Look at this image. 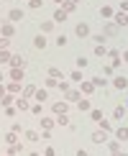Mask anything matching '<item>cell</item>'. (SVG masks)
<instances>
[{"label":"cell","mask_w":128,"mask_h":156,"mask_svg":"<svg viewBox=\"0 0 128 156\" xmlns=\"http://www.w3.org/2000/svg\"><path fill=\"white\" fill-rule=\"evenodd\" d=\"M41 126H44V128H46V131H49V128L54 126V120H51V118H41Z\"/></svg>","instance_id":"cell-28"},{"label":"cell","mask_w":128,"mask_h":156,"mask_svg":"<svg viewBox=\"0 0 128 156\" xmlns=\"http://www.w3.org/2000/svg\"><path fill=\"white\" fill-rule=\"evenodd\" d=\"M123 115H126V108H120V105H118V108L113 110V118H115V120H120Z\"/></svg>","instance_id":"cell-15"},{"label":"cell","mask_w":128,"mask_h":156,"mask_svg":"<svg viewBox=\"0 0 128 156\" xmlns=\"http://www.w3.org/2000/svg\"><path fill=\"white\" fill-rule=\"evenodd\" d=\"M72 3H80V0H72Z\"/></svg>","instance_id":"cell-44"},{"label":"cell","mask_w":128,"mask_h":156,"mask_svg":"<svg viewBox=\"0 0 128 156\" xmlns=\"http://www.w3.org/2000/svg\"><path fill=\"white\" fill-rule=\"evenodd\" d=\"M113 156H126V154H123V151H118V154H113Z\"/></svg>","instance_id":"cell-42"},{"label":"cell","mask_w":128,"mask_h":156,"mask_svg":"<svg viewBox=\"0 0 128 156\" xmlns=\"http://www.w3.org/2000/svg\"><path fill=\"white\" fill-rule=\"evenodd\" d=\"M54 113H59V115H67V102H54Z\"/></svg>","instance_id":"cell-8"},{"label":"cell","mask_w":128,"mask_h":156,"mask_svg":"<svg viewBox=\"0 0 128 156\" xmlns=\"http://www.w3.org/2000/svg\"><path fill=\"white\" fill-rule=\"evenodd\" d=\"M77 156H87V151H77Z\"/></svg>","instance_id":"cell-40"},{"label":"cell","mask_w":128,"mask_h":156,"mask_svg":"<svg viewBox=\"0 0 128 156\" xmlns=\"http://www.w3.org/2000/svg\"><path fill=\"white\" fill-rule=\"evenodd\" d=\"M100 16H102V18H110V16H113V8H108V5H105V8L100 10Z\"/></svg>","instance_id":"cell-25"},{"label":"cell","mask_w":128,"mask_h":156,"mask_svg":"<svg viewBox=\"0 0 128 156\" xmlns=\"http://www.w3.org/2000/svg\"><path fill=\"white\" fill-rule=\"evenodd\" d=\"M0 34H3V36H13V23L10 21L3 23V26H0Z\"/></svg>","instance_id":"cell-7"},{"label":"cell","mask_w":128,"mask_h":156,"mask_svg":"<svg viewBox=\"0 0 128 156\" xmlns=\"http://www.w3.org/2000/svg\"><path fill=\"white\" fill-rule=\"evenodd\" d=\"M115 138H118V141H128V128H126V126H120L118 131H115Z\"/></svg>","instance_id":"cell-6"},{"label":"cell","mask_w":128,"mask_h":156,"mask_svg":"<svg viewBox=\"0 0 128 156\" xmlns=\"http://www.w3.org/2000/svg\"><path fill=\"white\" fill-rule=\"evenodd\" d=\"M90 113H92V120H95V123L102 120V113H100V110H90Z\"/></svg>","instance_id":"cell-24"},{"label":"cell","mask_w":128,"mask_h":156,"mask_svg":"<svg viewBox=\"0 0 128 156\" xmlns=\"http://www.w3.org/2000/svg\"><path fill=\"white\" fill-rule=\"evenodd\" d=\"M77 105H80V110H92V108H90V100H80Z\"/></svg>","instance_id":"cell-29"},{"label":"cell","mask_w":128,"mask_h":156,"mask_svg":"<svg viewBox=\"0 0 128 156\" xmlns=\"http://www.w3.org/2000/svg\"><path fill=\"white\" fill-rule=\"evenodd\" d=\"M64 95H67L69 102H80L82 100V92H77V90H69V92H64Z\"/></svg>","instance_id":"cell-5"},{"label":"cell","mask_w":128,"mask_h":156,"mask_svg":"<svg viewBox=\"0 0 128 156\" xmlns=\"http://www.w3.org/2000/svg\"><path fill=\"white\" fill-rule=\"evenodd\" d=\"M123 62H128V51H126V54H123Z\"/></svg>","instance_id":"cell-41"},{"label":"cell","mask_w":128,"mask_h":156,"mask_svg":"<svg viewBox=\"0 0 128 156\" xmlns=\"http://www.w3.org/2000/svg\"><path fill=\"white\" fill-rule=\"evenodd\" d=\"M10 77H13L16 82H21V80H23V69H10Z\"/></svg>","instance_id":"cell-14"},{"label":"cell","mask_w":128,"mask_h":156,"mask_svg":"<svg viewBox=\"0 0 128 156\" xmlns=\"http://www.w3.org/2000/svg\"><path fill=\"white\" fill-rule=\"evenodd\" d=\"M34 92H36V87H31V84L23 90V95H26V97H34Z\"/></svg>","instance_id":"cell-31"},{"label":"cell","mask_w":128,"mask_h":156,"mask_svg":"<svg viewBox=\"0 0 128 156\" xmlns=\"http://www.w3.org/2000/svg\"><path fill=\"white\" fill-rule=\"evenodd\" d=\"M92 90H95V84H92V82H82V92H87V95H90Z\"/></svg>","instance_id":"cell-20"},{"label":"cell","mask_w":128,"mask_h":156,"mask_svg":"<svg viewBox=\"0 0 128 156\" xmlns=\"http://www.w3.org/2000/svg\"><path fill=\"white\" fill-rule=\"evenodd\" d=\"M3 97H5V90H3V84H0V100H3Z\"/></svg>","instance_id":"cell-39"},{"label":"cell","mask_w":128,"mask_h":156,"mask_svg":"<svg viewBox=\"0 0 128 156\" xmlns=\"http://www.w3.org/2000/svg\"><path fill=\"white\" fill-rule=\"evenodd\" d=\"M56 123H59V126H69V118H67V115H59V118H56Z\"/></svg>","instance_id":"cell-32"},{"label":"cell","mask_w":128,"mask_h":156,"mask_svg":"<svg viewBox=\"0 0 128 156\" xmlns=\"http://www.w3.org/2000/svg\"><path fill=\"white\" fill-rule=\"evenodd\" d=\"M77 36H80V38H85V36H90V28H87V23H77Z\"/></svg>","instance_id":"cell-3"},{"label":"cell","mask_w":128,"mask_h":156,"mask_svg":"<svg viewBox=\"0 0 128 156\" xmlns=\"http://www.w3.org/2000/svg\"><path fill=\"white\" fill-rule=\"evenodd\" d=\"M92 84H95V87H105V84H108V80H102V77H95V80H92Z\"/></svg>","instance_id":"cell-22"},{"label":"cell","mask_w":128,"mask_h":156,"mask_svg":"<svg viewBox=\"0 0 128 156\" xmlns=\"http://www.w3.org/2000/svg\"><path fill=\"white\" fill-rule=\"evenodd\" d=\"M54 21H56V23H62V21H67V13H64V10L59 8V10L54 13Z\"/></svg>","instance_id":"cell-13"},{"label":"cell","mask_w":128,"mask_h":156,"mask_svg":"<svg viewBox=\"0 0 128 156\" xmlns=\"http://www.w3.org/2000/svg\"><path fill=\"white\" fill-rule=\"evenodd\" d=\"M0 80H3V74H0Z\"/></svg>","instance_id":"cell-45"},{"label":"cell","mask_w":128,"mask_h":156,"mask_svg":"<svg viewBox=\"0 0 128 156\" xmlns=\"http://www.w3.org/2000/svg\"><path fill=\"white\" fill-rule=\"evenodd\" d=\"M16 141H18V138H16V133H13V131H10L8 136H5V144H8V146H13V144H16Z\"/></svg>","instance_id":"cell-21"},{"label":"cell","mask_w":128,"mask_h":156,"mask_svg":"<svg viewBox=\"0 0 128 156\" xmlns=\"http://www.w3.org/2000/svg\"><path fill=\"white\" fill-rule=\"evenodd\" d=\"M5 62H10V54L8 51H0V64H5Z\"/></svg>","instance_id":"cell-30"},{"label":"cell","mask_w":128,"mask_h":156,"mask_svg":"<svg viewBox=\"0 0 128 156\" xmlns=\"http://www.w3.org/2000/svg\"><path fill=\"white\" fill-rule=\"evenodd\" d=\"M118 3H123V0H118Z\"/></svg>","instance_id":"cell-46"},{"label":"cell","mask_w":128,"mask_h":156,"mask_svg":"<svg viewBox=\"0 0 128 156\" xmlns=\"http://www.w3.org/2000/svg\"><path fill=\"white\" fill-rule=\"evenodd\" d=\"M54 3H59V5H62V3H64V0H54Z\"/></svg>","instance_id":"cell-43"},{"label":"cell","mask_w":128,"mask_h":156,"mask_svg":"<svg viewBox=\"0 0 128 156\" xmlns=\"http://www.w3.org/2000/svg\"><path fill=\"white\" fill-rule=\"evenodd\" d=\"M5 46H8V38H0V51H3Z\"/></svg>","instance_id":"cell-37"},{"label":"cell","mask_w":128,"mask_h":156,"mask_svg":"<svg viewBox=\"0 0 128 156\" xmlns=\"http://www.w3.org/2000/svg\"><path fill=\"white\" fill-rule=\"evenodd\" d=\"M34 97H36L38 102H44V100H46V90H36V92H34Z\"/></svg>","instance_id":"cell-17"},{"label":"cell","mask_w":128,"mask_h":156,"mask_svg":"<svg viewBox=\"0 0 128 156\" xmlns=\"http://www.w3.org/2000/svg\"><path fill=\"white\" fill-rule=\"evenodd\" d=\"M0 102H3L5 108H10V102H13V97H10V95H5V97H3V100H0Z\"/></svg>","instance_id":"cell-33"},{"label":"cell","mask_w":128,"mask_h":156,"mask_svg":"<svg viewBox=\"0 0 128 156\" xmlns=\"http://www.w3.org/2000/svg\"><path fill=\"white\" fill-rule=\"evenodd\" d=\"M16 108H18V110H31V108H28V102H26L23 97H21V100H16Z\"/></svg>","instance_id":"cell-19"},{"label":"cell","mask_w":128,"mask_h":156,"mask_svg":"<svg viewBox=\"0 0 128 156\" xmlns=\"http://www.w3.org/2000/svg\"><path fill=\"white\" fill-rule=\"evenodd\" d=\"M34 46H36V49H44V46H46V38H41V36H38L36 41H34Z\"/></svg>","instance_id":"cell-23"},{"label":"cell","mask_w":128,"mask_h":156,"mask_svg":"<svg viewBox=\"0 0 128 156\" xmlns=\"http://www.w3.org/2000/svg\"><path fill=\"white\" fill-rule=\"evenodd\" d=\"M100 128H102V131H110V123H108L105 118H102V120H100Z\"/></svg>","instance_id":"cell-35"},{"label":"cell","mask_w":128,"mask_h":156,"mask_svg":"<svg viewBox=\"0 0 128 156\" xmlns=\"http://www.w3.org/2000/svg\"><path fill=\"white\" fill-rule=\"evenodd\" d=\"M113 84H115L118 90H126V87H128V80H126V77H118V80H115Z\"/></svg>","instance_id":"cell-11"},{"label":"cell","mask_w":128,"mask_h":156,"mask_svg":"<svg viewBox=\"0 0 128 156\" xmlns=\"http://www.w3.org/2000/svg\"><path fill=\"white\" fill-rule=\"evenodd\" d=\"M49 77H54V80H59V77H62V80H64V72H62V69H56V67H51L49 69Z\"/></svg>","instance_id":"cell-10"},{"label":"cell","mask_w":128,"mask_h":156,"mask_svg":"<svg viewBox=\"0 0 128 156\" xmlns=\"http://www.w3.org/2000/svg\"><path fill=\"white\" fill-rule=\"evenodd\" d=\"M72 80H74V82H82V72H80V69H77V72H72Z\"/></svg>","instance_id":"cell-34"},{"label":"cell","mask_w":128,"mask_h":156,"mask_svg":"<svg viewBox=\"0 0 128 156\" xmlns=\"http://www.w3.org/2000/svg\"><path fill=\"white\" fill-rule=\"evenodd\" d=\"M108 148H110L113 154H118L120 151V144H118V141H108Z\"/></svg>","instance_id":"cell-18"},{"label":"cell","mask_w":128,"mask_h":156,"mask_svg":"<svg viewBox=\"0 0 128 156\" xmlns=\"http://www.w3.org/2000/svg\"><path fill=\"white\" fill-rule=\"evenodd\" d=\"M123 10H128V0H123V3H120V13Z\"/></svg>","instance_id":"cell-38"},{"label":"cell","mask_w":128,"mask_h":156,"mask_svg":"<svg viewBox=\"0 0 128 156\" xmlns=\"http://www.w3.org/2000/svg\"><path fill=\"white\" fill-rule=\"evenodd\" d=\"M105 54H108V49H105V46H102V44H100V46L95 49V56H105Z\"/></svg>","instance_id":"cell-27"},{"label":"cell","mask_w":128,"mask_h":156,"mask_svg":"<svg viewBox=\"0 0 128 156\" xmlns=\"http://www.w3.org/2000/svg\"><path fill=\"white\" fill-rule=\"evenodd\" d=\"M41 5H44L41 0H31V8H34V10H36V8H41Z\"/></svg>","instance_id":"cell-36"},{"label":"cell","mask_w":128,"mask_h":156,"mask_svg":"<svg viewBox=\"0 0 128 156\" xmlns=\"http://www.w3.org/2000/svg\"><path fill=\"white\" fill-rule=\"evenodd\" d=\"M115 21H118V26H128V13H126V16H123V13H118Z\"/></svg>","instance_id":"cell-16"},{"label":"cell","mask_w":128,"mask_h":156,"mask_svg":"<svg viewBox=\"0 0 128 156\" xmlns=\"http://www.w3.org/2000/svg\"><path fill=\"white\" fill-rule=\"evenodd\" d=\"M92 144H98V146L108 144V133H105V131H95V133H92Z\"/></svg>","instance_id":"cell-1"},{"label":"cell","mask_w":128,"mask_h":156,"mask_svg":"<svg viewBox=\"0 0 128 156\" xmlns=\"http://www.w3.org/2000/svg\"><path fill=\"white\" fill-rule=\"evenodd\" d=\"M21 18H23V10H18V8H13V10L8 13V21H10V23H16V21H21Z\"/></svg>","instance_id":"cell-2"},{"label":"cell","mask_w":128,"mask_h":156,"mask_svg":"<svg viewBox=\"0 0 128 156\" xmlns=\"http://www.w3.org/2000/svg\"><path fill=\"white\" fill-rule=\"evenodd\" d=\"M10 64H13V69H23L26 67V59H23V56H10Z\"/></svg>","instance_id":"cell-4"},{"label":"cell","mask_w":128,"mask_h":156,"mask_svg":"<svg viewBox=\"0 0 128 156\" xmlns=\"http://www.w3.org/2000/svg\"><path fill=\"white\" fill-rule=\"evenodd\" d=\"M26 138H28V141H38V138H41V136H38L36 131H28V133H26Z\"/></svg>","instance_id":"cell-26"},{"label":"cell","mask_w":128,"mask_h":156,"mask_svg":"<svg viewBox=\"0 0 128 156\" xmlns=\"http://www.w3.org/2000/svg\"><path fill=\"white\" fill-rule=\"evenodd\" d=\"M105 34L108 36H115V34H118V23H108L105 26Z\"/></svg>","instance_id":"cell-9"},{"label":"cell","mask_w":128,"mask_h":156,"mask_svg":"<svg viewBox=\"0 0 128 156\" xmlns=\"http://www.w3.org/2000/svg\"><path fill=\"white\" fill-rule=\"evenodd\" d=\"M62 10H64V13H72V10H74V3H72V0H64V3H62Z\"/></svg>","instance_id":"cell-12"}]
</instances>
